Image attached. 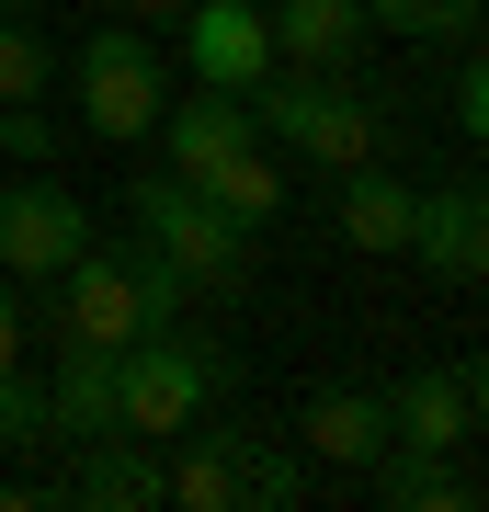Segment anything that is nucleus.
<instances>
[{
	"instance_id": "f257e3e1",
	"label": "nucleus",
	"mask_w": 489,
	"mask_h": 512,
	"mask_svg": "<svg viewBox=\"0 0 489 512\" xmlns=\"http://www.w3.org/2000/svg\"><path fill=\"white\" fill-rule=\"evenodd\" d=\"M251 126L273 148H296V160H330V171H364V160H387V114L353 92L342 69H285V80H262V114Z\"/></svg>"
},
{
	"instance_id": "f03ea898",
	"label": "nucleus",
	"mask_w": 489,
	"mask_h": 512,
	"mask_svg": "<svg viewBox=\"0 0 489 512\" xmlns=\"http://www.w3.org/2000/svg\"><path fill=\"white\" fill-rule=\"evenodd\" d=\"M57 319L80 342H148V330H182V274L160 251H80L57 274Z\"/></svg>"
},
{
	"instance_id": "7ed1b4c3",
	"label": "nucleus",
	"mask_w": 489,
	"mask_h": 512,
	"mask_svg": "<svg viewBox=\"0 0 489 512\" xmlns=\"http://www.w3.org/2000/svg\"><path fill=\"white\" fill-rule=\"evenodd\" d=\"M217 387H228V365H217V353H194L182 330L114 342V433L171 444V433H194V421L217 410Z\"/></svg>"
},
{
	"instance_id": "20e7f679",
	"label": "nucleus",
	"mask_w": 489,
	"mask_h": 512,
	"mask_svg": "<svg viewBox=\"0 0 489 512\" xmlns=\"http://www.w3.org/2000/svg\"><path fill=\"white\" fill-rule=\"evenodd\" d=\"M137 228H148V251H160L182 285H205V296H239V285H251V239L262 228H239L228 205L194 194L182 171H148V183H137Z\"/></svg>"
},
{
	"instance_id": "39448f33",
	"label": "nucleus",
	"mask_w": 489,
	"mask_h": 512,
	"mask_svg": "<svg viewBox=\"0 0 489 512\" xmlns=\"http://www.w3.org/2000/svg\"><path fill=\"white\" fill-rule=\"evenodd\" d=\"M69 80H80L91 137H148V126H160V57H148L137 35H91L69 57Z\"/></svg>"
},
{
	"instance_id": "423d86ee",
	"label": "nucleus",
	"mask_w": 489,
	"mask_h": 512,
	"mask_svg": "<svg viewBox=\"0 0 489 512\" xmlns=\"http://www.w3.org/2000/svg\"><path fill=\"white\" fill-rule=\"evenodd\" d=\"M91 251V217L57 183H12L0 194V274H23V285H57L69 262Z\"/></svg>"
},
{
	"instance_id": "0eeeda50",
	"label": "nucleus",
	"mask_w": 489,
	"mask_h": 512,
	"mask_svg": "<svg viewBox=\"0 0 489 512\" xmlns=\"http://www.w3.org/2000/svg\"><path fill=\"white\" fill-rule=\"evenodd\" d=\"M182 69H194L205 92H239V103H251L262 80H273L262 0H194V23H182Z\"/></svg>"
},
{
	"instance_id": "6e6552de",
	"label": "nucleus",
	"mask_w": 489,
	"mask_h": 512,
	"mask_svg": "<svg viewBox=\"0 0 489 512\" xmlns=\"http://www.w3.org/2000/svg\"><path fill=\"white\" fill-rule=\"evenodd\" d=\"M410 262L444 285H478L489 274V183H444L410 205Z\"/></svg>"
},
{
	"instance_id": "1a4fd4ad",
	"label": "nucleus",
	"mask_w": 489,
	"mask_h": 512,
	"mask_svg": "<svg viewBox=\"0 0 489 512\" xmlns=\"http://www.w3.org/2000/svg\"><path fill=\"white\" fill-rule=\"evenodd\" d=\"M262 35H273V69H353L364 57V0H273Z\"/></svg>"
},
{
	"instance_id": "9d476101",
	"label": "nucleus",
	"mask_w": 489,
	"mask_h": 512,
	"mask_svg": "<svg viewBox=\"0 0 489 512\" xmlns=\"http://www.w3.org/2000/svg\"><path fill=\"white\" fill-rule=\"evenodd\" d=\"M296 444H308L319 467H376L387 456V387H319V399L296 410Z\"/></svg>"
},
{
	"instance_id": "9b49d317",
	"label": "nucleus",
	"mask_w": 489,
	"mask_h": 512,
	"mask_svg": "<svg viewBox=\"0 0 489 512\" xmlns=\"http://www.w3.org/2000/svg\"><path fill=\"white\" fill-rule=\"evenodd\" d=\"M478 433V410H467V387H455V365H421L387 387V444H421V456H455V444Z\"/></svg>"
},
{
	"instance_id": "f8f14e48",
	"label": "nucleus",
	"mask_w": 489,
	"mask_h": 512,
	"mask_svg": "<svg viewBox=\"0 0 489 512\" xmlns=\"http://www.w3.org/2000/svg\"><path fill=\"white\" fill-rule=\"evenodd\" d=\"M46 433H114V342H80L69 330V353H57V376H46Z\"/></svg>"
},
{
	"instance_id": "ddd939ff",
	"label": "nucleus",
	"mask_w": 489,
	"mask_h": 512,
	"mask_svg": "<svg viewBox=\"0 0 489 512\" xmlns=\"http://www.w3.org/2000/svg\"><path fill=\"white\" fill-rule=\"evenodd\" d=\"M69 501L148 512V501H160V444H137V433H91V444H80V467H69Z\"/></svg>"
},
{
	"instance_id": "4468645a",
	"label": "nucleus",
	"mask_w": 489,
	"mask_h": 512,
	"mask_svg": "<svg viewBox=\"0 0 489 512\" xmlns=\"http://www.w3.org/2000/svg\"><path fill=\"white\" fill-rule=\"evenodd\" d=\"M182 456H160V501H182V512H239V433H171Z\"/></svg>"
},
{
	"instance_id": "2eb2a0df",
	"label": "nucleus",
	"mask_w": 489,
	"mask_h": 512,
	"mask_svg": "<svg viewBox=\"0 0 489 512\" xmlns=\"http://www.w3.org/2000/svg\"><path fill=\"white\" fill-rule=\"evenodd\" d=\"M160 137H171L182 171H205V160H228V148H251L262 126H251V103H239V92H205V80H194V92L160 114Z\"/></svg>"
},
{
	"instance_id": "dca6fc26",
	"label": "nucleus",
	"mask_w": 489,
	"mask_h": 512,
	"mask_svg": "<svg viewBox=\"0 0 489 512\" xmlns=\"http://www.w3.org/2000/svg\"><path fill=\"white\" fill-rule=\"evenodd\" d=\"M194 194H217L239 228H273V205H285V171H273V137H251V148H228V160H205V171H182Z\"/></svg>"
},
{
	"instance_id": "f3484780",
	"label": "nucleus",
	"mask_w": 489,
	"mask_h": 512,
	"mask_svg": "<svg viewBox=\"0 0 489 512\" xmlns=\"http://www.w3.org/2000/svg\"><path fill=\"white\" fill-rule=\"evenodd\" d=\"M364 478H376L387 512H467V467H455V456H421V444H387Z\"/></svg>"
},
{
	"instance_id": "a211bd4d",
	"label": "nucleus",
	"mask_w": 489,
	"mask_h": 512,
	"mask_svg": "<svg viewBox=\"0 0 489 512\" xmlns=\"http://www.w3.org/2000/svg\"><path fill=\"white\" fill-rule=\"evenodd\" d=\"M410 183H387V171L376 160H364V171H342V239H353V251H410Z\"/></svg>"
},
{
	"instance_id": "6ab92c4d",
	"label": "nucleus",
	"mask_w": 489,
	"mask_h": 512,
	"mask_svg": "<svg viewBox=\"0 0 489 512\" xmlns=\"http://www.w3.org/2000/svg\"><path fill=\"white\" fill-rule=\"evenodd\" d=\"M239 501H262V512L308 501V456H296V444H262V433H239Z\"/></svg>"
},
{
	"instance_id": "aec40b11",
	"label": "nucleus",
	"mask_w": 489,
	"mask_h": 512,
	"mask_svg": "<svg viewBox=\"0 0 489 512\" xmlns=\"http://www.w3.org/2000/svg\"><path fill=\"white\" fill-rule=\"evenodd\" d=\"M364 23H387V35H478V0H364Z\"/></svg>"
},
{
	"instance_id": "412c9836",
	"label": "nucleus",
	"mask_w": 489,
	"mask_h": 512,
	"mask_svg": "<svg viewBox=\"0 0 489 512\" xmlns=\"http://www.w3.org/2000/svg\"><path fill=\"white\" fill-rule=\"evenodd\" d=\"M46 80H57V57L23 35V23H0V103H35Z\"/></svg>"
},
{
	"instance_id": "4be33fe9",
	"label": "nucleus",
	"mask_w": 489,
	"mask_h": 512,
	"mask_svg": "<svg viewBox=\"0 0 489 512\" xmlns=\"http://www.w3.org/2000/svg\"><path fill=\"white\" fill-rule=\"evenodd\" d=\"M12 444H46V387L23 365H0V456H12Z\"/></svg>"
},
{
	"instance_id": "5701e85b",
	"label": "nucleus",
	"mask_w": 489,
	"mask_h": 512,
	"mask_svg": "<svg viewBox=\"0 0 489 512\" xmlns=\"http://www.w3.org/2000/svg\"><path fill=\"white\" fill-rule=\"evenodd\" d=\"M455 126H467V137L489 148V46L467 57V69H455Z\"/></svg>"
},
{
	"instance_id": "b1692460",
	"label": "nucleus",
	"mask_w": 489,
	"mask_h": 512,
	"mask_svg": "<svg viewBox=\"0 0 489 512\" xmlns=\"http://www.w3.org/2000/svg\"><path fill=\"white\" fill-rule=\"evenodd\" d=\"M0 160H46V126H35V103H0Z\"/></svg>"
},
{
	"instance_id": "393cba45",
	"label": "nucleus",
	"mask_w": 489,
	"mask_h": 512,
	"mask_svg": "<svg viewBox=\"0 0 489 512\" xmlns=\"http://www.w3.org/2000/svg\"><path fill=\"white\" fill-rule=\"evenodd\" d=\"M455 387H467V410L489 421V353H467V365H455Z\"/></svg>"
},
{
	"instance_id": "a878e982",
	"label": "nucleus",
	"mask_w": 489,
	"mask_h": 512,
	"mask_svg": "<svg viewBox=\"0 0 489 512\" xmlns=\"http://www.w3.org/2000/svg\"><path fill=\"white\" fill-rule=\"evenodd\" d=\"M0 365H23V308H12V285H0Z\"/></svg>"
},
{
	"instance_id": "bb28decb",
	"label": "nucleus",
	"mask_w": 489,
	"mask_h": 512,
	"mask_svg": "<svg viewBox=\"0 0 489 512\" xmlns=\"http://www.w3.org/2000/svg\"><path fill=\"white\" fill-rule=\"evenodd\" d=\"M114 12H182V0H114Z\"/></svg>"
},
{
	"instance_id": "cd10ccee",
	"label": "nucleus",
	"mask_w": 489,
	"mask_h": 512,
	"mask_svg": "<svg viewBox=\"0 0 489 512\" xmlns=\"http://www.w3.org/2000/svg\"><path fill=\"white\" fill-rule=\"evenodd\" d=\"M0 12H35V0H0Z\"/></svg>"
},
{
	"instance_id": "c85d7f7f",
	"label": "nucleus",
	"mask_w": 489,
	"mask_h": 512,
	"mask_svg": "<svg viewBox=\"0 0 489 512\" xmlns=\"http://www.w3.org/2000/svg\"><path fill=\"white\" fill-rule=\"evenodd\" d=\"M478 285H489V274H478Z\"/></svg>"
}]
</instances>
